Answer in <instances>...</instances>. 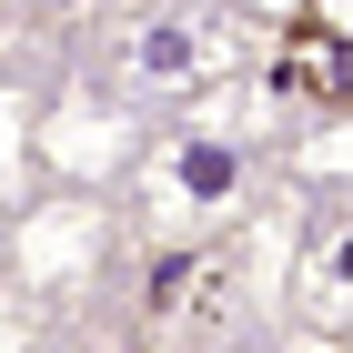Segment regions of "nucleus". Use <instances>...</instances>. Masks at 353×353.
Instances as JSON below:
<instances>
[{
  "mask_svg": "<svg viewBox=\"0 0 353 353\" xmlns=\"http://www.w3.org/2000/svg\"><path fill=\"white\" fill-rule=\"evenodd\" d=\"M272 91L303 111H333L353 91V30H323V21H283V51H272Z\"/></svg>",
  "mask_w": 353,
  "mask_h": 353,
  "instance_id": "obj_1",
  "label": "nucleus"
},
{
  "mask_svg": "<svg viewBox=\"0 0 353 353\" xmlns=\"http://www.w3.org/2000/svg\"><path fill=\"white\" fill-rule=\"evenodd\" d=\"M121 71H132L141 91H182L212 71V41H202V21L192 10H141L132 41H121Z\"/></svg>",
  "mask_w": 353,
  "mask_h": 353,
  "instance_id": "obj_2",
  "label": "nucleus"
},
{
  "mask_svg": "<svg viewBox=\"0 0 353 353\" xmlns=\"http://www.w3.org/2000/svg\"><path fill=\"white\" fill-rule=\"evenodd\" d=\"M172 192H182L192 212H222V202L243 192V152H232V141H222V132L182 141V152H172Z\"/></svg>",
  "mask_w": 353,
  "mask_h": 353,
  "instance_id": "obj_3",
  "label": "nucleus"
},
{
  "mask_svg": "<svg viewBox=\"0 0 353 353\" xmlns=\"http://www.w3.org/2000/svg\"><path fill=\"white\" fill-rule=\"evenodd\" d=\"M232 10H252V21H293L303 0H232Z\"/></svg>",
  "mask_w": 353,
  "mask_h": 353,
  "instance_id": "obj_4",
  "label": "nucleus"
}]
</instances>
